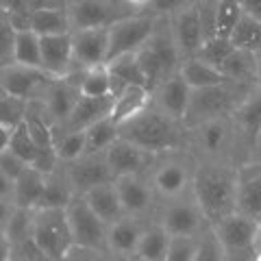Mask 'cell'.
Instances as JSON below:
<instances>
[{"label":"cell","mask_w":261,"mask_h":261,"mask_svg":"<svg viewBox=\"0 0 261 261\" xmlns=\"http://www.w3.org/2000/svg\"><path fill=\"white\" fill-rule=\"evenodd\" d=\"M126 216L152 220L159 209V196L148 174H126L113 178Z\"/></svg>","instance_id":"10"},{"label":"cell","mask_w":261,"mask_h":261,"mask_svg":"<svg viewBox=\"0 0 261 261\" xmlns=\"http://www.w3.org/2000/svg\"><path fill=\"white\" fill-rule=\"evenodd\" d=\"M5 148H7V146H5ZM9 148H11V150H15L22 159H27L29 163H33V161L37 159V154H39V146H37L35 137H33V133H31V128L27 126V122H22V124H20L18 128H13V130H11Z\"/></svg>","instance_id":"42"},{"label":"cell","mask_w":261,"mask_h":261,"mask_svg":"<svg viewBox=\"0 0 261 261\" xmlns=\"http://www.w3.org/2000/svg\"><path fill=\"white\" fill-rule=\"evenodd\" d=\"M63 166L68 170V176H70L72 185H74L76 194H85L92 190V187L113 178L105 152H85V154H81L79 159L63 163Z\"/></svg>","instance_id":"18"},{"label":"cell","mask_w":261,"mask_h":261,"mask_svg":"<svg viewBox=\"0 0 261 261\" xmlns=\"http://www.w3.org/2000/svg\"><path fill=\"white\" fill-rule=\"evenodd\" d=\"M105 157H107L113 178H118L126 174H150L154 159H157V152H150L142 148V146L124 140V137H118L105 150Z\"/></svg>","instance_id":"14"},{"label":"cell","mask_w":261,"mask_h":261,"mask_svg":"<svg viewBox=\"0 0 261 261\" xmlns=\"http://www.w3.org/2000/svg\"><path fill=\"white\" fill-rule=\"evenodd\" d=\"M187 148L198 161L242 166L250 161L252 144L233 116H218L187 126Z\"/></svg>","instance_id":"1"},{"label":"cell","mask_w":261,"mask_h":261,"mask_svg":"<svg viewBox=\"0 0 261 261\" xmlns=\"http://www.w3.org/2000/svg\"><path fill=\"white\" fill-rule=\"evenodd\" d=\"M31 11H39V9H65L70 5V0H27Z\"/></svg>","instance_id":"51"},{"label":"cell","mask_w":261,"mask_h":261,"mask_svg":"<svg viewBox=\"0 0 261 261\" xmlns=\"http://www.w3.org/2000/svg\"><path fill=\"white\" fill-rule=\"evenodd\" d=\"M11 261H48L42 246L37 244V240L29 235L27 240H20L13 244L11 248Z\"/></svg>","instance_id":"48"},{"label":"cell","mask_w":261,"mask_h":261,"mask_svg":"<svg viewBox=\"0 0 261 261\" xmlns=\"http://www.w3.org/2000/svg\"><path fill=\"white\" fill-rule=\"evenodd\" d=\"M113 100H116L113 94H109V96H83L81 94L79 102L74 105V109H72L68 120L57 126L70 128V130H85L92 124H96L98 120L111 116Z\"/></svg>","instance_id":"23"},{"label":"cell","mask_w":261,"mask_h":261,"mask_svg":"<svg viewBox=\"0 0 261 261\" xmlns=\"http://www.w3.org/2000/svg\"><path fill=\"white\" fill-rule=\"evenodd\" d=\"M46 174L35 166H27V170L13 181V200L18 207L37 209L44 198Z\"/></svg>","instance_id":"26"},{"label":"cell","mask_w":261,"mask_h":261,"mask_svg":"<svg viewBox=\"0 0 261 261\" xmlns=\"http://www.w3.org/2000/svg\"><path fill=\"white\" fill-rule=\"evenodd\" d=\"M74 68H92L109 61V27H92L72 31Z\"/></svg>","instance_id":"16"},{"label":"cell","mask_w":261,"mask_h":261,"mask_svg":"<svg viewBox=\"0 0 261 261\" xmlns=\"http://www.w3.org/2000/svg\"><path fill=\"white\" fill-rule=\"evenodd\" d=\"M255 261H261V228H259V238H257V246H255Z\"/></svg>","instance_id":"55"},{"label":"cell","mask_w":261,"mask_h":261,"mask_svg":"<svg viewBox=\"0 0 261 261\" xmlns=\"http://www.w3.org/2000/svg\"><path fill=\"white\" fill-rule=\"evenodd\" d=\"M72 31L92 29V27H111L116 20L124 18L135 9L124 0H70L68 5Z\"/></svg>","instance_id":"12"},{"label":"cell","mask_w":261,"mask_h":261,"mask_svg":"<svg viewBox=\"0 0 261 261\" xmlns=\"http://www.w3.org/2000/svg\"><path fill=\"white\" fill-rule=\"evenodd\" d=\"M233 44H231V39H226V37H218V35H209L205 42H202L200 46V50H198V57L200 59H205L209 63H214V65H222V61L226 59L228 55H231L233 50Z\"/></svg>","instance_id":"44"},{"label":"cell","mask_w":261,"mask_h":261,"mask_svg":"<svg viewBox=\"0 0 261 261\" xmlns=\"http://www.w3.org/2000/svg\"><path fill=\"white\" fill-rule=\"evenodd\" d=\"M220 242L224 246L226 261H255V246L259 238L261 222L240 211L214 224Z\"/></svg>","instance_id":"8"},{"label":"cell","mask_w":261,"mask_h":261,"mask_svg":"<svg viewBox=\"0 0 261 261\" xmlns=\"http://www.w3.org/2000/svg\"><path fill=\"white\" fill-rule=\"evenodd\" d=\"M250 161H259L261 163V130L257 135L255 144H252V150H250Z\"/></svg>","instance_id":"53"},{"label":"cell","mask_w":261,"mask_h":261,"mask_svg":"<svg viewBox=\"0 0 261 261\" xmlns=\"http://www.w3.org/2000/svg\"><path fill=\"white\" fill-rule=\"evenodd\" d=\"M27 166H31V163L27 159H22L18 152L9 148V146H7V148H0V176L9 178V181H15V178L27 170Z\"/></svg>","instance_id":"47"},{"label":"cell","mask_w":261,"mask_h":261,"mask_svg":"<svg viewBox=\"0 0 261 261\" xmlns=\"http://www.w3.org/2000/svg\"><path fill=\"white\" fill-rule=\"evenodd\" d=\"M120 137L157 154L174 148H187L185 122L174 120L154 105L126 120L124 124H120Z\"/></svg>","instance_id":"3"},{"label":"cell","mask_w":261,"mask_h":261,"mask_svg":"<svg viewBox=\"0 0 261 261\" xmlns=\"http://www.w3.org/2000/svg\"><path fill=\"white\" fill-rule=\"evenodd\" d=\"M231 44L250 53H261V20L244 13L235 31L231 33Z\"/></svg>","instance_id":"39"},{"label":"cell","mask_w":261,"mask_h":261,"mask_svg":"<svg viewBox=\"0 0 261 261\" xmlns=\"http://www.w3.org/2000/svg\"><path fill=\"white\" fill-rule=\"evenodd\" d=\"M15 35H18L15 27L9 22V18H7V15L0 13V65L13 63Z\"/></svg>","instance_id":"46"},{"label":"cell","mask_w":261,"mask_h":261,"mask_svg":"<svg viewBox=\"0 0 261 261\" xmlns=\"http://www.w3.org/2000/svg\"><path fill=\"white\" fill-rule=\"evenodd\" d=\"M170 238H172V235L166 231V226H163L157 218L148 220V224H146L144 233H142L140 246H137L135 259H140V261H166Z\"/></svg>","instance_id":"27"},{"label":"cell","mask_w":261,"mask_h":261,"mask_svg":"<svg viewBox=\"0 0 261 261\" xmlns=\"http://www.w3.org/2000/svg\"><path fill=\"white\" fill-rule=\"evenodd\" d=\"M196 240H198V255H196V261H226L224 246H222V242H220L214 226H209L200 235H196Z\"/></svg>","instance_id":"43"},{"label":"cell","mask_w":261,"mask_h":261,"mask_svg":"<svg viewBox=\"0 0 261 261\" xmlns=\"http://www.w3.org/2000/svg\"><path fill=\"white\" fill-rule=\"evenodd\" d=\"M79 98H81L79 81L72 74H68L61 79H53L50 85L44 89L39 100H42L48 118L53 120V124H61V122L68 120L74 105L79 102Z\"/></svg>","instance_id":"17"},{"label":"cell","mask_w":261,"mask_h":261,"mask_svg":"<svg viewBox=\"0 0 261 261\" xmlns=\"http://www.w3.org/2000/svg\"><path fill=\"white\" fill-rule=\"evenodd\" d=\"M178 72L183 74V79L187 81V85H190L192 89L218 85V83H224V81H228L222 74V70H220L218 65L209 63L205 59H200L198 55L185 57L183 63H181V70H178Z\"/></svg>","instance_id":"30"},{"label":"cell","mask_w":261,"mask_h":261,"mask_svg":"<svg viewBox=\"0 0 261 261\" xmlns=\"http://www.w3.org/2000/svg\"><path fill=\"white\" fill-rule=\"evenodd\" d=\"M109 63V70H111V79H113V96L120 94L126 85H146V76L142 72V65L140 59H137V53H124V55H118L113 59L107 61Z\"/></svg>","instance_id":"28"},{"label":"cell","mask_w":261,"mask_h":261,"mask_svg":"<svg viewBox=\"0 0 261 261\" xmlns=\"http://www.w3.org/2000/svg\"><path fill=\"white\" fill-rule=\"evenodd\" d=\"M257 83L261 85V53H257Z\"/></svg>","instance_id":"56"},{"label":"cell","mask_w":261,"mask_h":261,"mask_svg":"<svg viewBox=\"0 0 261 261\" xmlns=\"http://www.w3.org/2000/svg\"><path fill=\"white\" fill-rule=\"evenodd\" d=\"M200 0H150L148 11L154 15H174L185 7H192Z\"/></svg>","instance_id":"50"},{"label":"cell","mask_w":261,"mask_h":261,"mask_svg":"<svg viewBox=\"0 0 261 261\" xmlns=\"http://www.w3.org/2000/svg\"><path fill=\"white\" fill-rule=\"evenodd\" d=\"M105 259H113L109 250L83 246V244H74L65 255V261H105Z\"/></svg>","instance_id":"49"},{"label":"cell","mask_w":261,"mask_h":261,"mask_svg":"<svg viewBox=\"0 0 261 261\" xmlns=\"http://www.w3.org/2000/svg\"><path fill=\"white\" fill-rule=\"evenodd\" d=\"M53 76L48 74L44 68H33V65H22V63H9V65H0V89L9 92L13 96L27 98H42L44 89L50 85Z\"/></svg>","instance_id":"13"},{"label":"cell","mask_w":261,"mask_h":261,"mask_svg":"<svg viewBox=\"0 0 261 261\" xmlns=\"http://www.w3.org/2000/svg\"><path fill=\"white\" fill-rule=\"evenodd\" d=\"M250 89H252L250 83H238V81H231V79L218 85L192 89L185 126H194L202 120L218 118V116H233L235 109L244 102V98L248 96Z\"/></svg>","instance_id":"4"},{"label":"cell","mask_w":261,"mask_h":261,"mask_svg":"<svg viewBox=\"0 0 261 261\" xmlns=\"http://www.w3.org/2000/svg\"><path fill=\"white\" fill-rule=\"evenodd\" d=\"M148 220L135 216H122L120 220L109 224L107 246L113 259H135L137 246H140L142 233Z\"/></svg>","instance_id":"20"},{"label":"cell","mask_w":261,"mask_h":261,"mask_svg":"<svg viewBox=\"0 0 261 261\" xmlns=\"http://www.w3.org/2000/svg\"><path fill=\"white\" fill-rule=\"evenodd\" d=\"M238 168L228 163L198 161L192 192L211 224L238 211Z\"/></svg>","instance_id":"2"},{"label":"cell","mask_w":261,"mask_h":261,"mask_svg":"<svg viewBox=\"0 0 261 261\" xmlns=\"http://www.w3.org/2000/svg\"><path fill=\"white\" fill-rule=\"evenodd\" d=\"M65 211H68V220H70L72 235H74V244L109 250V246H107L109 224L89 207V202L83 194H79L76 198L65 207Z\"/></svg>","instance_id":"11"},{"label":"cell","mask_w":261,"mask_h":261,"mask_svg":"<svg viewBox=\"0 0 261 261\" xmlns=\"http://www.w3.org/2000/svg\"><path fill=\"white\" fill-rule=\"evenodd\" d=\"M242 15H244V9H242L240 0H216L214 35L231 39V33L235 31V27H238Z\"/></svg>","instance_id":"38"},{"label":"cell","mask_w":261,"mask_h":261,"mask_svg":"<svg viewBox=\"0 0 261 261\" xmlns=\"http://www.w3.org/2000/svg\"><path fill=\"white\" fill-rule=\"evenodd\" d=\"M33 31H37L39 35H63V33H72L68 7L65 9L33 11Z\"/></svg>","instance_id":"36"},{"label":"cell","mask_w":261,"mask_h":261,"mask_svg":"<svg viewBox=\"0 0 261 261\" xmlns=\"http://www.w3.org/2000/svg\"><path fill=\"white\" fill-rule=\"evenodd\" d=\"M157 18L150 11H135L109 27V59L124 53H137L152 35Z\"/></svg>","instance_id":"9"},{"label":"cell","mask_w":261,"mask_h":261,"mask_svg":"<svg viewBox=\"0 0 261 261\" xmlns=\"http://www.w3.org/2000/svg\"><path fill=\"white\" fill-rule=\"evenodd\" d=\"M33 238L42 246L48 261H65L68 250L74 246L65 207H39L33 220Z\"/></svg>","instance_id":"6"},{"label":"cell","mask_w":261,"mask_h":261,"mask_svg":"<svg viewBox=\"0 0 261 261\" xmlns=\"http://www.w3.org/2000/svg\"><path fill=\"white\" fill-rule=\"evenodd\" d=\"M190 98H192V87L187 85L181 72H174L172 76H168L163 83H159L152 89L154 107L181 122H185L187 109H190Z\"/></svg>","instance_id":"19"},{"label":"cell","mask_w":261,"mask_h":261,"mask_svg":"<svg viewBox=\"0 0 261 261\" xmlns=\"http://www.w3.org/2000/svg\"><path fill=\"white\" fill-rule=\"evenodd\" d=\"M152 105V89L146 85H126L120 94H116V100H113V111L111 118L118 122V124H124L126 120H130L137 113H142L146 107Z\"/></svg>","instance_id":"24"},{"label":"cell","mask_w":261,"mask_h":261,"mask_svg":"<svg viewBox=\"0 0 261 261\" xmlns=\"http://www.w3.org/2000/svg\"><path fill=\"white\" fill-rule=\"evenodd\" d=\"M222 74L238 83H257V53L244 50V48H233L220 65Z\"/></svg>","instance_id":"32"},{"label":"cell","mask_w":261,"mask_h":261,"mask_svg":"<svg viewBox=\"0 0 261 261\" xmlns=\"http://www.w3.org/2000/svg\"><path fill=\"white\" fill-rule=\"evenodd\" d=\"M124 3L130 7V9H135V11H148L150 0H124Z\"/></svg>","instance_id":"54"},{"label":"cell","mask_w":261,"mask_h":261,"mask_svg":"<svg viewBox=\"0 0 261 261\" xmlns=\"http://www.w3.org/2000/svg\"><path fill=\"white\" fill-rule=\"evenodd\" d=\"M168 18H170V24H172V33L183 59L198 55L202 42L209 37L205 18H202V11H200V3L185 7V9H181L174 15H168Z\"/></svg>","instance_id":"15"},{"label":"cell","mask_w":261,"mask_h":261,"mask_svg":"<svg viewBox=\"0 0 261 261\" xmlns=\"http://www.w3.org/2000/svg\"><path fill=\"white\" fill-rule=\"evenodd\" d=\"M53 133H55V150L61 163H70L87 152L85 130H70L55 124Z\"/></svg>","instance_id":"34"},{"label":"cell","mask_w":261,"mask_h":261,"mask_svg":"<svg viewBox=\"0 0 261 261\" xmlns=\"http://www.w3.org/2000/svg\"><path fill=\"white\" fill-rule=\"evenodd\" d=\"M120 137V124L111 116L98 120L96 124L85 128L87 152H105Z\"/></svg>","instance_id":"37"},{"label":"cell","mask_w":261,"mask_h":261,"mask_svg":"<svg viewBox=\"0 0 261 261\" xmlns=\"http://www.w3.org/2000/svg\"><path fill=\"white\" fill-rule=\"evenodd\" d=\"M29 100L0 89V128L13 130L27 120Z\"/></svg>","instance_id":"41"},{"label":"cell","mask_w":261,"mask_h":261,"mask_svg":"<svg viewBox=\"0 0 261 261\" xmlns=\"http://www.w3.org/2000/svg\"><path fill=\"white\" fill-rule=\"evenodd\" d=\"M79 81L83 96H109L113 94V79L109 63H98L92 68H74L70 72Z\"/></svg>","instance_id":"29"},{"label":"cell","mask_w":261,"mask_h":261,"mask_svg":"<svg viewBox=\"0 0 261 261\" xmlns=\"http://www.w3.org/2000/svg\"><path fill=\"white\" fill-rule=\"evenodd\" d=\"M154 218L166 226V231L170 235H194L196 238L205 228L214 226L205 216V211H202L200 202L192 190L181 196L159 200V209Z\"/></svg>","instance_id":"7"},{"label":"cell","mask_w":261,"mask_h":261,"mask_svg":"<svg viewBox=\"0 0 261 261\" xmlns=\"http://www.w3.org/2000/svg\"><path fill=\"white\" fill-rule=\"evenodd\" d=\"M198 159L190 148H174L159 152L150 170V181L154 185L159 200L181 196L192 190Z\"/></svg>","instance_id":"5"},{"label":"cell","mask_w":261,"mask_h":261,"mask_svg":"<svg viewBox=\"0 0 261 261\" xmlns=\"http://www.w3.org/2000/svg\"><path fill=\"white\" fill-rule=\"evenodd\" d=\"M240 5H242L244 13L261 20V0H240Z\"/></svg>","instance_id":"52"},{"label":"cell","mask_w":261,"mask_h":261,"mask_svg":"<svg viewBox=\"0 0 261 261\" xmlns=\"http://www.w3.org/2000/svg\"><path fill=\"white\" fill-rule=\"evenodd\" d=\"M198 255V240L194 235H172L168 246L166 261H196Z\"/></svg>","instance_id":"45"},{"label":"cell","mask_w":261,"mask_h":261,"mask_svg":"<svg viewBox=\"0 0 261 261\" xmlns=\"http://www.w3.org/2000/svg\"><path fill=\"white\" fill-rule=\"evenodd\" d=\"M42 68L53 76H68L74 70L72 33L42 35Z\"/></svg>","instance_id":"22"},{"label":"cell","mask_w":261,"mask_h":261,"mask_svg":"<svg viewBox=\"0 0 261 261\" xmlns=\"http://www.w3.org/2000/svg\"><path fill=\"white\" fill-rule=\"evenodd\" d=\"M238 211L261 222V163L246 161L238 168Z\"/></svg>","instance_id":"21"},{"label":"cell","mask_w":261,"mask_h":261,"mask_svg":"<svg viewBox=\"0 0 261 261\" xmlns=\"http://www.w3.org/2000/svg\"><path fill=\"white\" fill-rule=\"evenodd\" d=\"M233 118L238 120L240 128L250 140V144H255L259 130H261V85L259 83L252 85L248 96L244 98V102L235 109Z\"/></svg>","instance_id":"33"},{"label":"cell","mask_w":261,"mask_h":261,"mask_svg":"<svg viewBox=\"0 0 261 261\" xmlns=\"http://www.w3.org/2000/svg\"><path fill=\"white\" fill-rule=\"evenodd\" d=\"M33 220H35V209L15 207L11 218L0 224V238H7L11 246L20 240H27L29 235H33Z\"/></svg>","instance_id":"40"},{"label":"cell","mask_w":261,"mask_h":261,"mask_svg":"<svg viewBox=\"0 0 261 261\" xmlns=\"http://www.w3.org/2000/svg\"><path fill=\"white\" fill-rule=\"evenodd\" d=\"M89 207H92L98 216H100L105 222L111 224L116 222V220H120L124 214V207H122V200H120V194H118V187H116V181H105L100 185L92 187L89 192L83 194Z\"/></svg>","instance_id":"25"},{"label":"cell","mask_w":261,"mask_h":261,"mask_svg":"<svg viewBox=\"0 0 261 261\" xmlns=\"http://www.w3.org/2000/svg\"><path fill=\"white\" fill-rule=\"evenodd\" d=\"M76 190L72 185L68 170L61 163L55 172L46 174V187H44V198L39 207H68L72 200L76 198ZM37 207V209H39Z\"/></svg>","instance_id":"31"},{"label":"cell","mask_w":261,"mask_h":261,"mask_svg":"<svg viewBox=\"0 0 261 261\" xmlns=\"http://www.w3.org/2000/svg\"><path fill=\"white\" fill-rule=\"evenodd\" d=\"M13 63L42 68V35L37 31H33V29L18 31V35H15Z\"/></svg>","instance_id":"35"}]
</instances>
